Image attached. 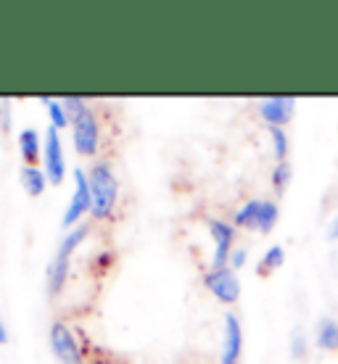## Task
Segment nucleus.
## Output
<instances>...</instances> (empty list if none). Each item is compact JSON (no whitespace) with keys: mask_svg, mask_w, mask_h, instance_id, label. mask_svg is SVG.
Here are the masks:
<instances>
[{"mask_svg":"<svg viewBox=\"0 0 338 364\" xmlns=\"http://www.w3.org/2000/svg\"><path fill=\"white\" fill-rule=\"evenodd\" d=\"M270 137H273L275 159L278 161H288V151H291V140L285 135L283 127H270Z\"/></svg>","mask_w":338,"mask_h":364,"instance_id":"nucleus-17","label":"nucleus"},{"mask_svg":"<svg viewBox=\"0 0 338 364\" xmlns=\"http://www.w3.org/2000/svg\"><path fill=\"white\" fill-rule=\"evenodd\" d=\"M9 341V333H6V328H3V322H0V343H6Z\"/></svg>","mask_w":338,"mask_h":364,"instance_id":"nucleus-25","label":"nucleus"},{"mask_svg":"<svg viewBox=\"0 0 338 364\" xmlns=\"http://www.w3.org/2000/svg\"><path fill=\"white\" fill-rule=\"evenodd\" d=\"M93 209V191H90V180H88V174L85 169H74V196H72V203H69V209H66L64 219H61V225L66 230H72L80 225V219Z\"/></svg>","mask_w":338,"mask_h":364,"instance_id":"nucleus-5","label":"nucleus"},{"mask_svg":"<svg viewBox=\"0 0 338 364\" xmlns=\"http://www.w3.org/2000/svg\"><path fill=\"white\" fill-rule=\"evenodd\" d=\"M293 114H296V100L291 95H273L259 103V117L265 119L270 127H285L291 124Z\"/></svg>","mask_w":338,"mask_h":364,"instance_id":"nucleus-9","label":"nucleus"},{"mask_svg":"<svg viewBox=\"0 0 338 364\" xmlns=\"http://www.w3.org/2000/svg\"><path fill=\"white\" fill-rule=\"evenodd\" d=\"M48 117H51V127H56V129H64L66 124H72V119H69L61 100H51V103H48Z\"/></svg>","mask_w":338,"mask_h":364,"instance_id":"nucleus-19","label":"nucleus"},{"mask_svg":"<svg viewBox=\"0 0 338 364\" xmlns=\"http://www.w3.org/2000/svg\"><path fill=\"white\" fill-rule=\"evenodd\" d=\"M291 161H278L273 169V188L278 196H283L285 188H288V182H291Z\"/></svg>","mask_w":338,"mask_h":364,"instance_id":"nucleus-18","label":"nucleus"},{"mask_svg":"<svg viewBox=\"0 0 338 364\" xmlns=\"http://www.w3.org/2000/svg\"><path fill=\"white\" fill-rule=\"evenodd\" d=\"M328 237H330V240H336V237H338V217L333 219V222H330V228H328Z\"/></svg>","mask_w":338,"mask_h":364,"instance_id":"nucleus-24","label":"nucleus"},{"mask_svg":"<svg viewBox=\"0 0 338 364\" xmlns=\"http://www.w3.org/2000/svg\"><path fill=\"white\" fill-rule=\"evenodd\" d=\"M43 169L48 174L51 185H61L66 172V159H64V143L58 137V129L51 127L43 140Z\"/></svg>","mask_w":338,"mask_h":364,"instance_id":"nucleus-6","label":"nucleus"},{"mask_svg":"<svg viewBox=\"0 0 338 364\" xmlns=\"http://www.w3.org/2000/svg\"><path fill=\"white\" fill-rule=\"evenodd\" d=\"M19 180L24 185V191L29 196H43L48 188V174L46 169H40V166H21V174H19Z\"/></svg>","mask_w":338,"mask_h":364,"instance_id":"nucleus-11","label":"nucleus"},{"mask_svg":"<svg viewBox=\"0 0 338 364\" xmlns=\"http://www.w3.org/2000/svg\"><path fill=\"white\" fill-rule=\"evenodd\" d=\"M61 103H64V109H66V114H69V119H74L77 114H80V111L88 109L85 98H80V95H66V98L61 100Z\"/></svg>","mask_w":338,"mask_h":364,"instance_id":"nucleus-20","label":"nucleus"},{"mask_svg":"<svg viewBox=\"0 0 338 364\" xmlns=\"http://www.w3.org/2000/svg\"><path fill=\"white\" fill-rule=\"evenodd\" d=\"M88 180H90V191H93V209L90 214L95 219H106L117 206L119 198V182L111 172V166L106 161H98L93 164V169L88 172Z\"/></svg>","mask_w":338,"mask_h":364,"instance_id":"nucleus-1","label":"nucleus"},{"mask_svg":"<svg viewBox=\"0 0 338 364\" xmlns=\"http://www.w3.org/2000/svg\"><path fill=\"white\" fill-rule=\"evenodd\" d=\"M90 364H119V362H106V359H95V362H90Z\"/></svg>","mask_w":338,"mask_h":364,"instance_id":"nucleus-26","label":"nucleus"},{"mask_svg":"<svg viewBox=\"0 0 338 364\" xmlns=\"http://www.w3.org/2000/svg\"><path fill=\"white\" fill-rule=\"evenodd\" d=\"M278 217H280V209L273 198L262 200V211H259V232H273V228L278 225Z\"/></svg>","mask_w":338,"mask_h":364,"instance_id":"nucleus-16","label":"nucleus"},{"mask_svg":"<svg viewBox=\"0 0 338 364\" xmlns=\"http://www.w3.org/2000/svg\"><path fill=\"white\" fill-rule=\"evenodd\" d=\"M291 351H293V356H296V359H307V354H310V348H307V341H304L302 330H296V333H293Z\"/></svg>","mask_w":338,"mask_h":364,"instance_id":"nucleus-21","label":"nucleus"},{"mask_svg":"<svg viewBox=\"0 0 338 364\" xmlns=\"http://www.w3.org/2000/svg\"><path fill=\"white\" fill-rule=\"evenodd\" d=\"M243 264H246V248H236L230 254V269H241Z\"/></svg>","mask_w":338,"mask_h":364,"instance_id":"nucleus-23","label":"nucleus"},{"mask_svg":"<svg viewBox=\"0 0 338 364\" xmlns=\"http://www.w3.org/2000/svg\"><path fill=\"white\" fill-rule=\"evenodd\" d=\"M259 211H262V200L259 198L246 200V203L233 214V225L243 230H259Z\"/></svg>","mask_w":338,"mask_h":364,"instance_id":"nucleus-12","label":"nucleus"},{"mask_svg":"<svg viewBox=\"0 0 338 364\" xmlns=\"http://www.w3.org/2000/svg\"><path fill=\"white\" fill-rule=\"evenodd\" d=\"M72 143H74V148H77V154H83V156H93L98 151V143H101V124H98V117L93 114L90 106L85 111H80V114L72 119Z\"/></svg>","mask_w":338,"mask_h":364,"instance_id":"nucleus-3","label":"nucleus"},{"mask_svg":"<svg viewBox=\"0 0 338 364\" xmlns=\"http://www.w3.org/2000/svg\"><path fill=\"white\" fill-rule=\"evenodd\" d=\"M85 237H88V225H77V228H72L64 235L61 246H58V251L53 256V262L48 267V293L51 296H58V293L64 291L66 272H69V259H72L74 248L80 246Z\"/></svg>","mask_w":338,"mask_h":364,"instance_id":"nucleus-2","label":"nucleus"},{"mask_svg":"<svg viewBox=\"0 0 338 364\" xmlns=\"http://www.w3.org/2000/svg\"><path fill=\"white\" fill-rule=\"evenodd\" d=\"M243 351V328H241V319L228 311L225 314V336H222V356L220 364H238Z\"/></svg>","mask_w":338,"mask_h":364,"instance_id":"nucleus-10","label":"nucleus"},{"mask_svg":"<svg viewBox=\"0 0 338 364\" xmlns=\"http://www.w3.org/2000/svg\"><path fill=\"white\" fill-rule=\"evenodd\" d=\"M19 151H21V159L27 161V166H35V161L40 159V135H37V129H21V135H19Z\"/></svg>","mask_w":338,"mask_h":364,"instance_id":"nucleus-14","label":"nucleus"},{"mask_svg":"<svg viewBox=\"0 0 338 364\" xmlns=\"http://www.w3.org/2000/svg\"><path fill=\"white\" fill-rule=\"evenodd\" d=\"M204 285L209 288L222 304H236L241 299V280L236 277V269H209L204 274Z\"/></svg>","mask_w":338,"mask_h":364,"instance_id":"nucleus-8","label":"nucleus"},{"mask_svg":"<svg viewBox=\"0 0 338 364\" xmlns=\"http://www.w3.org/2000/svg\"><path fill=\"white\" fill-rule=\"evenodd\" d=\"M0 129L9 132L11 129V100H0Z\"/></svg>","mask_w":338,"mask_h":364,"instance_id":"nucleus-22","label":"nucleus"},{"mask_svg":"<svg viewBox=\"0 0 338 364\" xmlns=\"http://www.w3.org/2000/svg\"><path fill=\"white\" fill-rule=\"evenodd\" d=\"M51 351H53L56 362L58 364H85L83 348H80V341L74 336V330L66 325V322H53L51 325Z\"/></svg>","mask_w":338,"mask_h":364,"instance_id":"nucleus-4","label":"nucleus"},{"mask_svg":"<svg viewBox=\"0 0 338 364\" xmlns=\"http://www.w3.org/2000/svg\"><path fill=\"white\" fill-rule=\"evenodd\" d=\"M209 232L214 240V259H211V269H225L230 267V254L236 251V225H230L225 219H209Z\"/></svg>","mask_w":338,"mask_h":364,"instance_id":"nucleus-7","label":"nucleus"},{"mask_svg":"<svg viewBox=\"0 0 338 364\" xmlns=\"http://www.w3.org/2000/svg\"><path fill=\"white\" fill-rule=\"evenodd\" d=\"M315 341L322 351H338V322L336 319H320L317 330H315Z\"/></svg>","mask_w":338,"mask_h":364,"instance_id":"nucleus-13","label":"nucleus"},{"mask_svg":"<svg viewBox=\"0 0 338 364\" xmlns=\"http://www.w3.org/2000/svg\"><path fill=\"white\" fill-rule=\"evenodd\" d=\"M285 262V248L283 246H270L265 251V256L259 259V264H256V274L259 277H270L273 272H278Z\"/></svg>","mask_w":338,"mask_h":364,"instance_id":"nucleus-15","label":"nucleus"}]
</instances>
